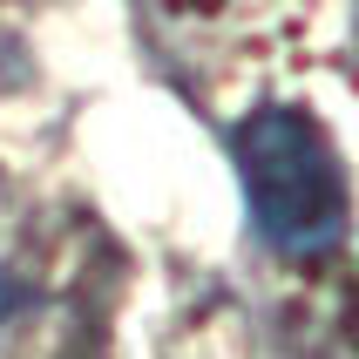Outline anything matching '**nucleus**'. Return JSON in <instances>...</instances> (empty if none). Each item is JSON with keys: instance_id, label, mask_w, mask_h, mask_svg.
I'll return each mask as SVG.
<instances>
[{"instance_id": "f257e3e1", "label": "nucleus", "mask_w": 359, "mask_h": 359, "mask_svg": "<svg viewBox=\"0 0 359 359\" xmlns=\"http://www.w3.org/2000/svg\"><path fill=\"white\" fill-rule=\"evenodd\" d=\"M238 177L264 244L285 258H319L346 238V163L312 109L264 102L238 122Z\"/></svg>"}]
</instances>
